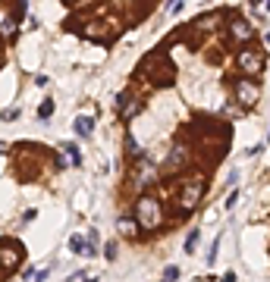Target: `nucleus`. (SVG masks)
I'll list each match as a JSON object with an SVG mask.
<instances>
[{
	"mask_svg": "<svg viewBox=\"0 0 270 282\" xmlns=\"http://www.w3.org/2000/svg\"><path fill=\"white\" fill-rule=\"evenodd\" d=\"M135 216H138V223H142L145 229H154L157 223H161V204H157L154 198H138Z\"/></svg>",
	"mask_w": 270,
	"mask_h": 282,
	"instance_id": "f257e3e1",
	"label": "nucleus"
},
{
	"mask_svg": "<svg viewBox=\"0 0 270 282\" xmlns=\"http://www.w3.org/2000/svg\"><path fill=\"white\" fill-rule=\"evenodd\" d=\"M239 66L245 69V72H258V69L264 66V60L255 54V50H242V54H239Z\"/></svg>",
	"mask_w": 270,
	"mask_h": 282,
	"instance_id": "f03ea898",
	"label": "nucleus"
},
{
	"mask_svg": "<svg viewBox=\"0 0 270 282\" xmlns=\"http://www.w3.org/2000/svg\"><path fill=\"white\" fill-rule=\"evenodd\" d=\"M151 176H154V163L142 157V160H138V173H135V185H138V188L148 185V182H151Z\"/></svg>",
	"mask_w": 270,
	"mask_h": 282,
	"instance_id": "7ed1b4c3",
	"label": "nucleus"
},
{
	"mask_svg": "<svg viewBox=\"0 0 270 282\" xmlns=\"http://www.w3.org/2000/svg\"><path fill=\"white\" fill-rule=\"evenodd\" d=\"M73 129H76V132L82 135V138H88V135H91V129H94V119H91V116H76Z\"/></svg>",
	"mask_w": 270,
	"mask_h": 282,
	"instance_id": "20e7f679",
	"label": "nucleus"
},
{
	"mask_svg": "<svg viewBox=\"0 0 270 282\" xmlns=\"http://www.w3.org/2000/svg\"><path fill=\"white\" fill-rule=\"evenodd\" d=\"M236 94H239V100H242V104H252V100L258 97V91H255L248 82H239V85H236Z\"/></svg>",
	"mask_w": 270,
	"mask_h": 282,
	"instance_id": "39448f33",
	"label": "nucleus"
},
{
	"mask_svg": "<svg viewBox=\"0 0 270 282\" xmlns=\"http://www.w3.org/2000/svg\"><path fill=\"white\" fill-rule=\"evenodd\" d=\"M119 113H123V116H135V113H138V104H135L132 97L123 94V97H119Z\"/></svg>",
	"mask_w": 270,
	"mask_h": 282,
	"instance_id": "423d86ee",
	"label": "nucleus"
},
{
	"mask_svg": "<svg viewBox=\"0 0 270 282\" xmlns=\"http://www.w3.org/2000/svg\"><path fill=\"white\" fill-rule=\"evenodd\" d=\"M201 182H192V185H188L185 188V207H195V201H198V195H201Z\"/></svg>",
	"mask_w": 270,
	"mask_h": 282,
	"instance_id": "0eeeda50",
	"label": "nucleus"
},
{
	"mask_svg": "<svg viewBox=\"0 0 270 282\" xmlns=\"http://www.w3.org/2000/svg\"><path fill=\"white\" fill-rule=\"evenodd\" d=\"M233 38L236 41H248V38H252V28H248L245 22H236L233 25Z\"/></svg>",
	"mask_w": 270,
	"mask_h": 282,
	"instance_id": "6e6552de",
	"label": "nucleus"
},
{
	"mask_svg": "<svg viewBox=\"0 0 270 282\" xmlns=\"http://www.w3.org/2000/svg\"><path fill=\"white\" fill-rule=\"evenodd\" d=\"M69 248H73L76 254H82V251H88V245H85V238H82V235H73V238H69Z\"/></svg>",
	"mask_w": 270,
	"mask_h": 282,
	"instance_id": "1a4fd4ad",
	"label": "nucleus"
},
{
	"mask_svg": "<svg viewBox=\"0 0 270 282\" xmlns=\"http://www.w3.org/2000/svg\"><path fill=\"white\" fill-rule=\"evenodd\" d=\"M51 113H54V100H44V107L38 110V116H41V119H47Z\"/></svg>",
	"mask_w": 270,
	"mask_h": 282,
	"instance_id": "9d476101",
	"label": "nucleus"
},
{
	"mask_svg": "<svg viewBox=\"0 0 270 282\" xmlns=\"http://www.w3.org/2000/svg\"><path fill=\"white\" fill-rule=\"evenodd\" d=\"M119 232L123 235H132L135 229H132V219H119Z\"/></svg>",
	"mask_w": 270,
	"mask_h": 282,
	"instance_id": "9b49d317",
	"label": "nucleus"
},
{
	"mask_svg": "<svg viewBox=\"0 0 270 282\" xmlns=\"http://www.w3.org/2000/svg\"><path fill=\"white\" fill-rule=\"evenodd\" d=\"M164 276H167L164 282H173V279L179 276V267H167V273H164Z\"/></svg>",
	"mask_w": 270,
	"mask_h": 282,
	"instance_id": "f8f14e48",
	"label": "nucleus"
},
{
	"mask_svg": "<svg viewBox=\"0 0 270 282\" xmlns=\"http://www.w3.org/2000/svg\"><path fill=\"white\" fill-rule=\"evenodd\" d=\"M195 241H198V232H192V235H188V241H185V251H192V248H195Z\"/></svg>",
	"mask_w": 270,
	"mask_h": 282,
	"instance_id": "ddd939ff",
	"label": "nucleus"
},
{
	"mask_svg": "<svg viewBox=\"0 0 270 282\" xmlns=\"http://www.w3.org/2000/svg\"><path fill=\"white\" fill-rule=\"evenodd\" d=\"M223 282H236V276H233V273H226V276H223Z\"/></svg>",
	"mask_w": 270,
	"mask_h": 282,
	"instance_id": "4468645a",
	"label": "nucleus"
}]
</instances>
